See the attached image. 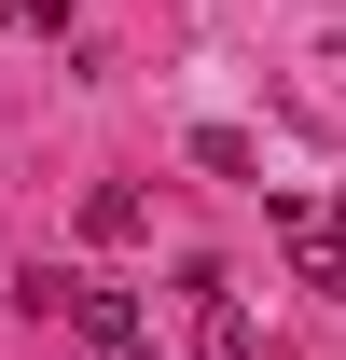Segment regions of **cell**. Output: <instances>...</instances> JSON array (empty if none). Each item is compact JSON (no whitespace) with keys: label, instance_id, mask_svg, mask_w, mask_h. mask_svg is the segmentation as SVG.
<instances>
[{"label":"cell","instance_id":"277c9868","mask_svg":"<svg viewBox=\"0 0 346 360\" xmlns=\"http://www.w3.org/2000/svg\"><path fill=\"white\" fill-rule=\"evenodd\" d=\"M194 167H222V180H250L263 153H250V125H194Z\"/></svg>","mask_w":346,"mask_h":360},{"label":"cell","instance_id":"5b68a950","mask_svg":"<svg viewBox=\"0 0 346 360\" xmlns=\"http://www.w3.org/2000/svg\"><path fill=\"white\" fill-rule=\"evenodd\" d=\"M0 28H28V42H56V28H70V0H0Z\"/></svg>","mask_w":346,"mask_h":360},{"label":"cell","instance_id":"3957f363","mask_svg":"<svg viewBox=\"0 0 346 360\" xmlns=\"http://www.w3.org/2000/svg\"><path fill=\"white\" fill-rule=\"evenodd\" d=\"M139 222H153L139 180H97V194H84V250H139Z\"/></svg>","mask_w":346,"mask_h":360},{"label":"cell","instance_id":"6da1fadb","mask_svg":"<svg viewBox=\"0 0 346 360\" xmlns=\"http://www.w3.org/2000/svg\"><path fill=\"white\" fill-rule=\"evenodd\" d=\"M56 305H70V333L111 360H153V319H139V291H111V277H56Z\"/></svg>","mask_w":346,"mask_h":360},{"label":"cell","instance_id":"7a4b0ae2","mask_svg":"<svg viewBox=\"0 0 346 360\" xmlns=\"http://www.w3.org/2000/svg\"><path fill=\"white\" fill-rule=\"evenodd\" d=\"M180 291H194V360H263V333H250V305H236V291H222L208 264L180 277Z\"/></svg>","mask_w":346,"mask_h":360}]
</instances>
